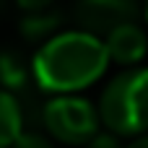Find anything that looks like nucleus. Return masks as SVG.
I'll list each match as a JSON object with an SVG mask.
<instances>
[{"label":"nucleus","instance_id":"3","mask_svg":"<svg viewBox=\"0 0 148 148\" xmlns=\"http://www.w3.org/2000/svg\"><path fill=\"white\" fill-rule=\"evenodd\" d=\"M42 122L52 140L65 146H86L99 133V109L78 94H57L42 109Z\"/></svg>","mask_w":148,"mask_h":148},{"label":"nucleus","instance_id":"9","mask_svg":"<svg viewBox=\"0 0 148 148\" xmlns=\"http://www.w3.org/2000/svg\"><path fill=\"white\" fill-rule=\"evenodd\" d=\"M23 10H42V8H47L52 0H16Z\"/></svg>","mask_w":148,"mask_h":148},{"label":"nucleus","instance_id":"7","mask_svg":"<svg viewBox=\"0 0 148 148\" xmlns=\"http://www.w3.org/2000/svg\"><path fill=\"white\" fill-rule=\"evenodd\" d=\"M10 148H55V140L52 138H44L39 133H21L18 140Z\"/></svg>","mask_w":148,"mask_h":148},{"label":"nucleus","instance_id":"2","mask_svg":"<svg viewBox=\"0 0 148 148\" xmlns=\"http://www.w3.org/2000/svg\"><path fill=\"white\" fill-rule=\"evenodd\" d=\"M101 125L117 138H138L148 133V68H125L99 96Z\"/></svg>","mask_w":148,"mask_h":148},{"label":"nucleus","instance_id":"10","mask_svg":"<svg viewBox=\"0 0 148 148\" xmlns=\"http://www.w3.org/2000/svg\"><path fill=\"white\" fill-rule=\"evenodd\" d=\"M127 148H148V133L138 135V138H133V143H130Z\"/></svg>","mask_w":148,"mask_h":148},{"label":"nucleus","instance_id":"6","mask_svg":"<svg viewBox=\"0 0 148 148\" xmlns=\"http://www.w3.org/2000/svg\"><path fill=\"white\" fill-rule=\"evenodd\" d=\"M23 133V114L13 94L0 88V148H10Z\"/></svg>","mask_w":148,"mask_h":148},{"label":"nucleus","instance_id":"4","mask_svg":"<svg viewBox=\"0 0 148 148\" xmlns=\"http://www.w3.org/2000/svg\"><path fill=\"white\" fill-rule=\"evenodd\" d=\"M138 3L135 0H78V21L81 29L101 36L109 34L112 29L130 23L138 18Z\"/></svg>","mask_w":148,"mask_h":148},{"label":"nucleus","instance_id":"8","mask_svg":"<svg viewBox=\"0 0 148 148\" xmlns=\"http://www.w3.org/2000/svg\"><path fill=\"white\" fill-rule=\"evenodd\" d=\"M83 148H122V143H120V138L114 133L107 130V133H96Z\"/></svg>","mask_w":148,"mask_h":148},{"label":"nucleus","instance_id":"5","mask_svg":"<svg viewBox=\"0 0 148 148\" xmlns=\"http://www.w3.org/2000/svg\"><path fill=\"white\" fill-rule=\"evenodd\" d=\"M104 44H107L109 62L135 68L148 52V34L135 21H130V23H122V26L112 29L104 36Z\"/></svg>","mask_w":148,"mask_h":148},{"label":"nucleus","instance_id":"1","mask_svg":"<svg viewBox=\"0 0 148 148\" xmlns=\"http://www.w3.org/2000/svg\"><path fill=\"white\" fill-rule=\"evenodd\" d=\"M109 68L107 44L101 36L75 29L47 39L34 55L31 70L39 88L49 94H78L96 83Z\"/></svg>","mask_w":148,"mask_h":148},{"label":"nucleus","instance_id":"11","mask_svg":"<svg viewBox=\"0 0 148 148\" xmlns=\"http://www.w3.org/2000/svg\"><path fill=\"white\" fill-rule=\"evenodd\" d=\"M143 13H146V21H148V0H146V5H143Z\"/></svg>","mask_w":148,"mask_h":148}]
</instances>
